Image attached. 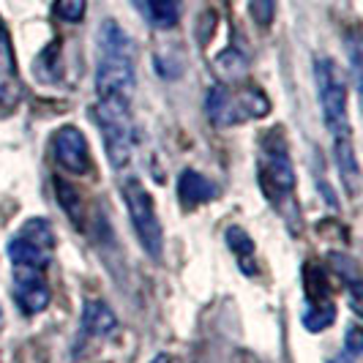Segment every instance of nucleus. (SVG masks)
Masks as SVG:
<instances>
[{
  "mask_svg": "<svg viewBox=\"0 0 363 363\" xmlns=\"http://www.w3.org/2000/svg\"><path fill=\"white\" fill-rule=\"evenodd\" d=\"M134 41L115 22L107 19L99 28V66H96V93L99 99H123L134 96Z\"/></svg>",
  "mask_w": 363,
  "mask_h": 363,
  "instance_id": "f257e3e1",
  "label": "nucleus"
},
{
  "mask_svg": "<svg viewBox=\"0 0 363 363\" xmlns=\"http://www.w3.org/2000/svg\"><path fill=\"white\" fill-rule=\"evenodd\" d=\"M205 112L213 126H238L246 121L265 118L271 112V101L259 88L252 85L240 91H230L227 85H213L205 96Z\"/></svg>",
  "mask_w": 363,
  "mask_h": 363,
  "instance_id": "f03ea898",
  "label": "nucleus"
},
{
  "mask_svg": "<svg viewBox=\"0 0 363 363\" xmlns=\"http://www.w3.org/2000/svg\"><path fill=\"white\" fill-rule=\"evenodd\" d=\"M93 118L99 123L101 140H104V153L115 169H123L131 162L134 150V121L131 109L123 99H99L93 109Z\"/></svg>",
  "mask_w": 363,
  "mask_h": 363,
  "instance_id": "7ed1b4c3",
  "label": "nucleus"
},
{
  "mask_svg": "<svg viewBox=\"0 0 363 363\" xmlns=\"http://www.w3.org/2000/svg\"><path fill=\"white\" fill-rule=\"evenodd\" d=\"M314 79H317V93L325 115V126L336 140H350V115H347V79L342 69L330 57H317L314 60Z\"/></svg>",
  "mask_w": 363,
  "mask_h": 363,
  "instance_id": "20e7f679",
  "label": "nucleus"
},
{
  "mask_svg": "<svg viewBox=\"0 0 363 363\" xmlns=\"http://www.w3.org/2000/svg\"><path fill=\"white\" fill-rule=\"evenodd\" d=\"M123 202H126L128 218L134 224V233L140 238L145 255H150V259H162L164 233L162 221L156 216V205H153L150 191L140 181H126V186H123Z\"/></svg>",
  "mask_w": 363,
  "mask_h": 363,
  "instance_id": "39448f33",
  "label": "nucleus"
},
{
  "mask_svg": "<svg viewBox=\"0 0 363 363\" xmlns=\"http://www.w3.org/2000/svg\"><path fill=\"white\" fill-rule=\"evenodd\" d=\"M55 159L72 175H85L91 169L88 140L77 126H63L55 134Z\"/></svg>",
  "mask_w": 363,
  "mask_h": 363,
  "instance_id": "423d86ee",
  "label": "nucleus"
},
{
  "mask_svg": "<svg viewBox=\"0 0 363 363\" xmlns=\"http://www.w3.org/2000/svg\"><path fill=\"white\" fill-rule=\"evenodd\" d=\"M14 295L25 314H38L50 306V287L36 268L14 265Z\"/></svg>",
  "mask_w": 363,
  "mask_h": 363,
  "instance_id": "0eeeda50",
  "label": "nucleus"
},
{
  "mask_svg": "<svg viewBox=\"0 0 363 363\" xmlns=\"http://www.w3.org/2000/svg\"><path fill=\"white\" fill-rule=\"evenodd\" d=\"M262 183L281 194H290L295 189V169L284 147H268V162L262 169Z\"/></svg>",
  "mask_w": 363,
  "mask_h": 363,
  "instance_id": "6e6552de",
  "label": "nucleus"
},
{
  "mask_svg": "<svg viewBox=\"0 0 363 363\" xmlns=\"http://www.w3.org/2000/svg\"><path fill=\"white\" fill-rule=\"evenodd\" d=\"M178 197H181L183 208H197L202 202L213 200L216 197V186L208 181L205 175H200L197 169H186L178 178Z\"/></svg>",
  "mask_w": 363,
  "mask_h": 363,
  "instance_id": "1a4fd4ad",
  "label": "nucleus"
},
{
  "mask_svg": "<svg viewBox=\"0 0 363 363\" xmlns=\"http://www.w3.org/2000/svg\"><path fill=\"white\" fill-rule=\"evenodd\" d=\"M333 153H336V164H339V175L345 183L347 194L358 197L361 189V169H358V159H355V147L350 140H336L333 143Z\"/></svg>",
  "mask_w": 363,
  "mask_h": 363,
  "instance_id": "9d476101",
  "label": "nucleus"
},
{
  "mask_svg": "<svg viewBox=\"0 0 363 363\" xmlns=\"http://www.w3.org/2000/svg\"><path fill=\"white\" fill-rule=\"evenodd\" d=\"M9 257L14 265H22V268H36V271H44L52 259V252L41 249L36 243L25 240V238H11L9 240Z\"/></svg>",
  "mask_w": 363,
  "mask_h": 363,
  "instance_id": "9b49d317",
  "label": "nucleus"
},
{
  "mask_svg": "<svg viewBox=\"0 0 363 363\" xmlns=\"http://www.w3.org/2000/svg\"><path fill=\"white\" fill-rule=\"evenodd\" d=\"M118 328V317L104 301H88L82 311V330L88 336H107Z\"/></svg>",
  "mask_w": 363,
  "mask_h": 363,
  "instance_id": "f8f14e48",
  "label": "nucleus"
},
{
  "mask_svg": "<svg viewBox=\"0 0 363 363\" xmlns=\"http://www.w3.org/2000/svg\"><path fill=\"white\" fill-rule=\"evenodd\" d=\"M156 28H172L178 19H181V0H145L143 9H140Z\"/></svg>",
  "mask_w": 363,
  "mask_h": 363,
  "instance_id": "ddd939ff",
  "label": "nucleus"
},
{
  "mask_svg": "<svg viewBox=\"0 0 363 363\" xmlns=\"http://www.w3.org/2000/svg\"><path fill=\"white\" fill-rule=\"evenodd\" d=\"M17 235L25 238V240H30V243H36L41 249H47V252L55 249V233L47 218H30V221H25V224L19 227Z\"/></svg>",
  "mask_w": 363,
  "mask_h": 363,
  "instance_id": "4468645a",
  "label": "nucleus"
},
{
  "mask_svg": "<svg viewBox=\"0 0 363 363\" xmlns=\"http://www.w3.org/2000/svg\"><path fill=\"white\" fill-rule=\"evenodd\" d=\"M213 69H216V74L221 79H240V77H246V72H249V60L238 52V50H224L213 60Z\"/></svg>",
  "mask_w": 363,
  "mask_h": 363,
  "instance_id": "2eb2a0df",
  "label": "nucleus"
},
{
  "mask_svg": "<svg viewBox=\"0 0 363 363\" xmlns=\"http://www.w3.org/2000/svg\"><path fill=\"white\" fill-rule=\"evenodd\" d=\"M333 320H336V306L330 301H314V303H309L306 314H303V325L311 333H320V330L330 328Z\"/></svg>",
  "mask_w": 363,
  "mask_h": 363,
  "instance_id": "dca6fc26",
  "label": "nucleus"
},
{
  "mask_svg": "<svg viewBox=\"0 0 363 363\" xmlns=\"http://www.w3.org/2000/svg\"><path fill=\"white\" fill-rule=\"evenodd\" d=\"M55 194H57V202L63 205V211L69 213L74 224L82 221V202H79V191L74 189L72 183H66L63 178H55Z\"/></svg>",
  "mask_w": 363,
  "mask_h": 363,
  "instance_id": "f3484780",
  "label": "nucleus"
},
{
  "mask_svg": "<svg viewBox=\"0 0 363 363\" xmlns=\"http://www.w3.org/2000/svg\"><path fill=\"white\" fill-rule=\"evenodd\" d=\"M227 246L238 255L240 265H246V259L255 257V240L246 235L240 227H230V230H227Z\"/></svg>",
  "mask_w": 363,
  "mask_h": 363,
  "instance_id": "a211bd4d",
  "label": "nucleus"
},
{
  "mask_svg": "<svg viewBox=\"0 0 363 363\" xmlns=\"http://www.w3.org/2000/svg\"><path fill=\"white\" fill-rule=\"evenodd\" d=\"M88 0H55V14L63 22H79L85 17Z\"/></svg>",
  "mask_w": 363,
  "mask_h": 363,
  "instance_id": "6ab92c4d",
  "label": "nucleus"
},
{
  "mask_svg": "<svg viewBox=\"0 0 363 363\" xmlns=\"http://www.w3.org/2000/svg\"><path fill=\"white\" fill-rule=\"evenodd\" d=\"M0 72H14V47H11V38H9V30L3 25V19H0Z\"/></svg>",
  "mask_w": 363,
  "mask_h": 363,
  "instance_id": "aec40b11",
  "label": "nucleus"
},
{
  "mask_svg": "<svg viewBox=\"0 0 363 363\" xmlns=\"http://www.w3.org/2000/svg\"><path fill=\"white\" fill-rule=\"evenodd\" d=\"M249 11H252V17H255L257 25L268 28L273 22V14H276V0H252Z\"/></svg>",
  "mask_w": 363,
  "mask_h": 363,
  "instance_id": "412c9836",
  "label": "nucleus"
},
{
  "mask_svg": "<svg viewBox=\"0 0 363 363\" xmlns=\"http://www.w3.org/2000/svg\"><path fill=\"white\" fill-rule=\"evenodd\" d=\"M347 352L355 355V358H358V352H361V333H358V328H350V330H347Z\"/></svg>",
  "mask_w": 363,
  "mask_h": 363,
  "instance_id": "4be33fe9",
  "label": "nucleus"
},
{
  "mask_svg": "<svg viewBox=\"0 0 363 363\" xmlns=\"http://www.w3.org/2000/svg\"><path fill=\"white\" fill-rule=\"evenodd\" d=\"M0 99H3V88H0Z\"/></svg>",
  "mask_w": 363,
  "mask_h": 363,
  "instance_id": "5701e85b",
  "label": "nucleus"
},
{
  "mask_svg": "<svg viewBox=\"0 0 363 363\" xmlns=\"http://www.w3.org/2000/svg\"><path fill=\"white\" fill-rule=\"evenodd\" d=\"M0 320H3V309H0Z\"/></svg>",
  "mask_w": 363,
  "mask_h": 363,
  "instance_id": "b1692460",
  "label": "nucleus"
}]
</instances>
